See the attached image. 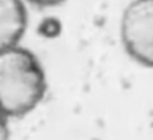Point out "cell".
I'll use <instances>...</instances> for the list:
<instances>
[{
    "mask_svg": "<svg viewBox=\"0 0 153 140\" xmlns=\"http://www.w3.org/2000/svg\"><path fill=\"white\" fill-rule=\"evenodd\" d=\"M47 93V74L31 50L19 45L0 51V113L20 119L39 106Z\"/></svg>",
    "mask_w": 153,
    "mask_h": 140,
    "instance_id": "1",
    "label": "cell"
},
{
    "mask_svg": "<svg viewBox=\"0 0 153 140\" xmlns=\"http://www.w3.org/2000/svg\"><path fill=\"white\" fill-rule=\"evenodd\" d=\"M120 39L130 59L153 69V0H132L125 7Z\"/></svg>",
    "mask_w": 153,
    "mask_h": 140,
    "instance_id": "2",
    "label": "cell"
},
{
    "mask_svg": "<svg viewBox=\"0 0 153 140\" xmlns=\"http://www.w3.org/2000/svg\"><path fill=\"white\" fill-rule=\"evenodd\" d=\"M28 27L24 0H0V51L22 45Z\"/></svg>",
    "mask_w": 153,
    "mask_h": 140,
    "instance_id": "3",
    "label": "cell"
},
{
    "mask_svg": "<svg viewBox=\"0 0 153 140\" xmlns=\"http://www.w3.org/2000/svg\"><path fill=\"white\" fill-rule=\"evenodd\" d=\"M24 1L39 8H50V7H56V5L63 4L67 0H24Z\"/></svg>",
    "mask_w": 153,
    "mask_h": 140,
    "instance_id": "4",
    "label": "cell"
},
{
    "mask_svg": "<svg viewBox=\"0 0 153 140\" xmlns=\"http://www.w3.org/2000/svg\"><path fill=\"white\" fill-rule=\"evenodd\" d=\"M0 140H11L10 119L0 113Z\"/></svg>",
    "mask_w": 153,
    "mask_h": 140,
    "instance_id": "5",
    "label": "cell"
}]
</instances>
